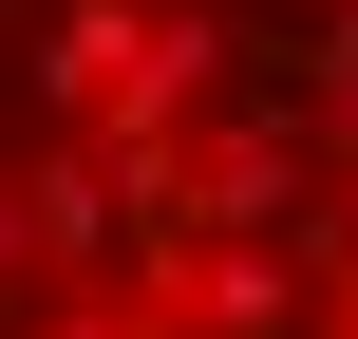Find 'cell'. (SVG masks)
<instances>
[{
  "instance_id": "obj_1",
  "label": "cell",
  "mask_w": 358,
  "mask_h": 339,
  "mask_svg": "<svg viewBox=\"0 0 358 339\" xmlns=\"http://www.w3.org/2000/svg\"><path fill=\"white\" fill-rule=\"evenodd\" d=\"M0 339H358V0H0Z\"/></svg>"
}]
</instances>
